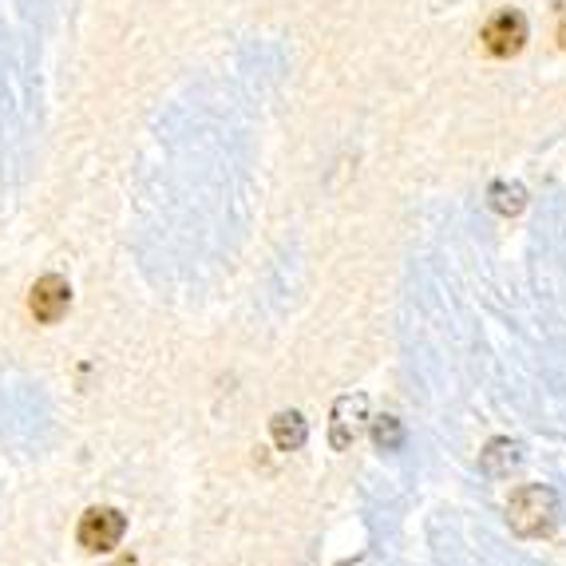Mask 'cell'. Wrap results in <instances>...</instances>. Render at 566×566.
Returning a JSON list of instances; mask_svg holds the SVG:
<instances>
[{
  "label": "cell",
  "instance_id": "1",
  "mask_svg": "<svg viewBox=\"0 0 566 566\" xmlns=\"http://www.w3.org/2000/svg\"><path fill=\"white\" fill-rule=\"evenodd\" d=\"M507 527L520 538H543L558 527V495L543 483H527L511 495Z\"/></svg>",
  "mask_w": 566,
  "mask_h": 566
},
{
  "label": "cell",
  "instance_id": "2",
  "mask_svg": "<svg viewBox=\"0 0 566 566\" xmlns=\"http://www.w3.org/2000/svg\"><path fill=\"white\" fill-rule=\"evenodd\" d=\"M483 52L495 60H511L520 56L523 48H527V17L515 9H503L483 24Z\"/></svg>",
  "mask_w": 566,
  "mask_h": 566
},
{
  "label": "cell",
  "instance_id": "3",
  "mask_svg": "<svg viewBox=\"0 0 566 566\" xmlns=\"http://www.w3.org/2000/svg\"><path fill=\"white\" fill-rule=\"evenodd\" d=\"M368 428V397L365 392H345L333 405V420H329V444L333 452H349Z\"/></svg>",
  "mask_w": 566,
  "mask_h": 566
},
{
  "label": "cell",
  "instance_id": "4",
  "mask_svg": "<svg viewBox=\"0 0 566 566\" xmlns=\"http://www.w3.org/2000/svg\"><path fill=\"white\" fill-rule=\"evenodd\" d=\"M123 531H127V520H123V511L115 507H92L84 511V520H80V547L84 551H95V555H104V551H115L119 547Z\"/></svg>",
  "mask_w": 566,
  "mask_h": 566
},
{
  "label": "cell",
  "instance_id": "5",
  "mask_svg": "<svg viewBox=\"0 0 566 566\" xmlns=\"http://www.w3.org/2000/svg\"><path fill=\"white\" fill-rule=\"evenodd\" d=\"M67 305H72V285H67V277L44 274L36 285H32L29 310H32V317H36L40 325H56L60 317L67 313Z\"/></svg>",
  "mask_w": 566,
  "mask_h": 566
},
{
  "label": "cell",
  "instance_id": "6",
  "mask_svg": "<svg viewBox=\"0 0 566 566\" xmlns=\"http://www.w3.org/2000/svg\"><path fill=\"white\" fill-rule=\"evenodd\" d=\"M520 463H523L520 440H491V444L480 452V472L488 475V480H507Z\"/></svg>",
  "mask_w": 566,
  "mask_h": 566
},
{
  "label": "cell",
  "instance_id": "7",
  "mask_svg": "<svg viewBox=\"0 0 566 566\" xmlns=\"http://www.w3.org/2000/svg\"><path fill=\"white\" fill-rule=\"evenodd\" d=\"M270 440H274L277 452H297V448H305V440H310V424H305V416L293 412V408L277 412L274 420H270Z\"/></svg>",
  "mask_w": 566,
  "mask_h": 566
},
{
  "label": "cell",
  "instance_id": "8",
  "mask_svg": "<svg viewBox=\"0 0 566 566\" xmlns=\"http://www.w3.org/2000/svg\"><path fill=\"white\" fill-rule=\"evenodd\" d=\"M488 207L503 218L520 214V210L527 207V190H523V182H495V187L488 190Z\"/></svg>",
  "mask_w": 566,
  "mask_h": 566
},
{
  "label": "cell",
  "instance_id": "9",
  "mask_svg": "<svg viewBox=\"0 0 566 566\" xmlns=\"http://www.w3.org/2000/svg\"><path fill=\"white\" fill-rule=\"evenodd\" d=\"M373 444H377V452H400L405 448V424H400L397 416L373 420Z\"/></svg>",
  "mask_w": 566,
  "mask_h": 566
},
{
  "label": "cell",
  "instance_id": "10",
  "mask_svg": "<svg viewBox=\"0 0 566 566\" xmlns=\"http://www.w3.org/2000/svg\"><path fill=\"white\" fill-rule=\"evenodd\" d=\"M558 44L566 48V17H563V24H558Z\"/></svg>",
  "mask_w": 566,
  "mask_h": 566
}]
</instances>
